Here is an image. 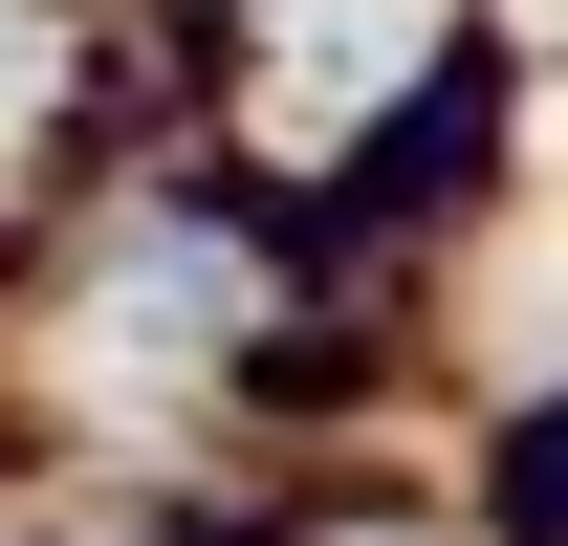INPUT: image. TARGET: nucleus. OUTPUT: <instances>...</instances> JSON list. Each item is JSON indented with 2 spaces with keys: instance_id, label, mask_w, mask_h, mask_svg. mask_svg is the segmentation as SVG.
Listing matches in <instances>:
<instances>
[{
  "instance_id": "7ed1b4c3",
  "label": "nucleus",
  "mask_w": 568,
  "mask_h": 546,
  "mask_svg": "<svg viewBox=\"0 0 568 546\" xmlns=\"http://www.w3.org/2000/svg\"><path fill=\"white\" fill-rule=\"evenodd\" d=\"M547 22H568V0H547Z\"/></svg>"
},
{
  "instance_id": "f03ea898",
  "label": "nucleus",
  "mask_w": 568,
  "mask_h": 546,
  "mask_svg": "<svg viewBox=\"0 0 568 546\" xmlns=\"http://www.w3.org/2000/svg\"><path fill=\"white\" fill-rule=\"evenodd\" d=\"M0 110H22V22H0Z\"/></svg>"
},
{
  "instance_id": "f257e3e1",
  "label": "nucleus",
  "mask_w": 568,
  "mask_h": 546,
  "mask_svg": "<svg viewBox=\"0 0 568 546\" xmlns=\"http://www.w3.org/2000/svg\"><path fill=\"white\" fill-rule=\"evenodd\" d=\"M416 44H437V0H306V22L263 44V110H284V132H351Z\"/></svg>"
}]
</instances>
